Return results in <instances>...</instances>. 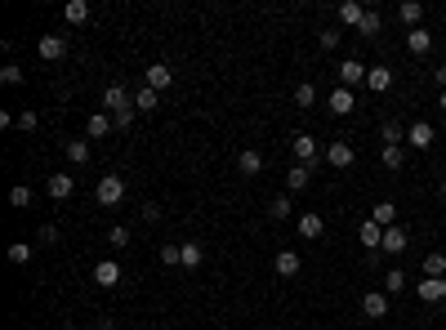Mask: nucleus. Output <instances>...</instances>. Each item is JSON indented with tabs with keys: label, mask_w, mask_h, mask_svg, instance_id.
Returning <instances> with one entry per match:
<instances>
[{
	"label": "nucleus",
	"mask_w": 446,
	"mask_h": 330,
	"mask_svg": "<svg viewBox=\"0 0 446 330\" xmlns=\"http://www.w3.org/2000/svg\"><path fill=\"white\" fill-rule=\"evenodd\" d=\"M125 201V178L121 174H103L99 178V205H121Z\"/></svg>",
	"instance_id": "obj_1"
},
{
	"label": "nucleus",
	"mask_w": 446,
	"mask_h": 330,
	"mask_svg": "<svg viewBox=\"0 0 446 330\" xmlns=\"http://www.w3.org/2000/svg\"><path fill=\"white\" fill-rule=\"evenodd\" d=\"M326 161L335 165V169H348L357 161V152H353V143L348 138H335V143H326Z\"/></svg>",
	"instance_id": "obj_2"
},
{
	"label": "nucleus",
	"mask_w": 446,
	"mask_h": 330,
	"mask_svg": "<svg viewBox=\"0 0 446 330\" xmlns=\"http://www.w3.org/2000/svg\"><path fill=\"white\" fill-rule=\"evenodd\" d=\"M103 107L116 116V112H130V107H134V99H130L125 85H108V90H103Z\"/></svg>",
	"instance_id": "obj_3"
},
{
	"label": "nucleus",
	"mask_w": 446,
	"mask_h": 330,
	"mask_svg": "<svg viewBox=\"0 0 446 330\" xmlns=\"http://www.w3.org/2000/svg\"><path fill=\"white\" fill-rule=\"evenodd\" d=\"M335 76H339V85H344V90H353V85H362V81H366V68H362L357 59H344V63L335 68Z\"/></svg>",
	"instance_id": "obj_4"
},
{
	"label": "nucleus",
	"mask_w": 446,
	"mask_h": 330,
	"mask_svg": "<svg viewBox=\"0 0 446 330\" xmlns=\"http://www.w3.org/2000/svg\"><path fill=\"white\" fill-rule=\"evenodd\" d=\"M290 152H295V165H312L317 161V143H312V134H295L290 138Z\"/></svg>",
	"instance_id": "obj_5"
},
{
	"label": "nucleus",
	"mask_w": 446,
	"mask_h": 330,
	"mask_svg": "<svg viewBox=\"0 0 446 330\" xmlns=\"http://www.w3.org/2000/svg\"><path fill=\"white\" fill-rule=\"evenodd\" d=\"M362 313L379 322V317H388V290H371V295H362Z\"/></svg>",
	"instance_id": "obj_6"
},
{
	"label": "nucleus",
	"mask_w": 446,
	"mask_h": 330,
	"mask_svg": "<svg viewBox=\"0 0 446 330\" xmlns=\"http://www.w3.org/2000/svg\"><path fill=\"white\" fill-rule=\"evenodd\" d=\"M415 290H420L424 304H442V299H446V277H424Z\"/></svg>",
	"instance_id": "obj_7"
},
{
	"label": "nucleus",
	"mask_w": 446,
	"mask_h": 330,
	"mask_svg": "<svg viewBox=\"0 0 446 330\" xmlns=\"http://www.w3.org/2000/svg\"><path fill=\"white\" fill-rule=\"evenodd\" d=\"M406 143L420 147V152H424V147H433V125H429V121H415V125H406Z\"/></svg>",
	"instance_id": "obj_8"
},
{
	"label": "nucleus",
	"mask_w": 446,
	"mask_h": 330,
	"mask_svg": "<svg viewBox=\"0 0 446 330\" xmlns=\"http://www.w3.org/2000/svg\"><path fill=\"white\" fill-rule=\"evenodd\" d=\"M36 50H41V59L59 63L63 54H68V36H41V45H36Z\"/></svg>",
	"instance_id": "obj_9"
},
{
	"label": "nucleus",
	"mask_w": 446,
	"mask_h": 330,
	"mask_svg": "<svg viewBox=\"0 0 446 330\" xmlns=\"http://www.w3.org/2000/svg\"><path fill=\"white\" fill-rule=\"evenodd\" d=\"M379 250H384V254H402V250H406V228H397V223H393V228H384Z\"/></svg>",
	"instance_id": "obj_10"
},
{
	"label": "nucleus",
	"mask_w": 446,
	"mask_h": 330,
	"mask_svg": "<svg viewBox=\"0 0 446 330\" xmlns=\"http://www.w3.org/2000/svg\"><path fill=\"white\" fill-rule=\"evenodd\" d=\"M330 112H335V116H348V112H357V99H353V90H344V85H339V90L330 94Z\"/></svg>",
	"instance_id": "obj_11"
},
{
	"label": "nucleus",
	"mask_w": 446,
	"mask_h": 330,
	"mask_svg": "<svg viewBox=\"0 0 446 330\" xmlns=\"http://www.w3.org/2000/svg\"><path fill=\"white\" fill-rule=\"evenodd\" d=\"M406 50H411V54H420V59H424V54L433 50V36L424 32V27H411V32H406Z\"/></svg>",
	"instance_id": "obj_12"
},
{
	"label": "nucleus",
	"mask_w": 446,
	"mask_h": 330,
	"mask_svg": "<svg viewBox=\"0 0 446 330\" xmlns=\"http://www.w3.org/2000/svg\"><path fill=\"white\" fill-rule=\"evenodd\" d=\"M321 232H326V219H321V214H299V237H308V241H317Z\"/></svg>",
	"instance_id": "obj_13"
},
{
	"label": "nucleus",
	"mask_w": 446,
	"mask_h": 330,
	"mask_svg": "<svg viewBox=\"0 0 446 330\" xmlns=\"http://www.w3.org/2000/svg\"><path fill=\"white\" fill-rule=\"evenodd\" d=\"M170 81H174V72H170L165 68V63H152V68H148V90H170Z\"/></svg>",
	"instance_id": "obj_14"
},
{
	"label": "nucleus",
	"mask_w": 446,
	"mask_h": 330,
	"mask_svg": "<svg viewBox=\"0 0 446 330\" xmlns=\"http://www.w3.org/2000/svg\"><path fill=\"white\" fill-rule=\"evenodd\" d=\"M366 85H371L375 94H384L388 85H393V68H384V63H379V68H366Z\"/></svg>",
	"instance_id": "obj_15"
},
{
	"label": "nucleus",
	"mask_w": 446,
	"mask_h": 330,
	"mask_svg": "<svg viewBox=\"0 0 446 330\" xmlns=\"http://www.w3.org/2000/svg\"><path fill=\"white\" fill-rule=\"evenodd\" d=\"M94 281H99V286H116V281H121V268L112 259H99V263H94Z\"/></svg>",
	"instance_id": "obj_16"
},
{
	"label": "nucleus",
	"mask_w": 446,
	"mask_h": 330,
	"mask_svg": "<svg viewBox=\"0 0 446 330\" xmlns=\"http://www.w3.org/2000/svg\"><path fill=\"white\" fill-rule=\"evenodd\" d=\"M402 138H406V130L397 125V121H384V125H379V147H402Z\"/></svg>",
	"instance_id": "obj_17"
},
{
	"label": "nucleus",
	"mask_w": 446,
	"mask_h": 330,
	"mask_svg": "<svg viewBox=\"0 0 446 330\" xmlns=\"http://www.w3.org/2000/svg\"><path fill=\"white\" fill-rule=\"evenodd\" d=\"M63 152H68L72 165H85V161H90V138H68V143H63Z\"/></svg>",
	"instance_id": "obj_18"
},
{
	"label": "nucleus",
	"mask_w": 446,
	"mask_h": 330,
	"mask_svg": "<svg viewBox=\"0 0 446 330\" xmlns=\"http://www.w3.org/2000/svg\"><path fill=\"white\" fill-rule=\"evenodd\" d=\"M72 187H76V178H72V174H54L50 183H45V192H50L54 201H63V196H72Z\"/></svg>",
	"instance_id": "obj_19"
},
{
	"label": "nucleus",
	"mask_w": 446,
	"mask_h": 330,
	"mask_svg": "<svg viewBox=\"0 0 446 330\" xmlns=\"http://www.w3.org/2000/svg\"><path fill=\"white\" fill-rule=\"evenodd\" d=\"M357 237H362V246H366V250H379V241H384V228H379L375 219H366L362 228H357Z\"/></svg>",
	"instance_id": "obj_20"
},
{
	"label": "nucleus",
	"mask_w": 446,
	"mask_h": 330,
	"mask_svg": "<svg viewBox=\"0 0 446 330\" xmlns=\"http://www.w3.org/2000/svg\"><path fill=\"white\" fill-rule=\"evenodd\" d=\"M308 183H312V165H290V174H286V187H290V192H303Z\"/></svg>",
	"instance_id": "obj_21"
},
{
	"label": "nucleus",
	"mask_w": 446,
	"mask_h": 330,
	"mask_svg": "<svg viewBox=\"0 0 446 330\" xmlns=\"http://www.w3.org/2000/svg\"><path fill=\"white\" fill-rule=\"evenodd\" d=\"M362 18H366V9L357 5V0H344V5H339V23L344 27H362Z\"/></svg>",
	"instance_id": "obj_22"
},
{
	"label": "nucleus",
	"mask_w": 446,
	"mask_h": 330,
	"mask_svg": "<svg viewBox=\"0 0 446 330\" xmlns=\"http://www.w3.org/2000/svg\"><path fill=\"white\" fill-rule=\"evenodd\" d=\"M236 169H241V174H259V169H263V156L254 152V147H241V156H236Z\"/></svg>",
	"instance_id": "obj_23"
},
{
	"label": "nucleus",
	"mask_w": 446,
	"mask_h": 330,
	"mask_svg": "<svg viewBox=\"0 0 446 330\" xmlns=\"http://www.w3.org/2000/svg\"><path fill=\"white\" fill-rule=\"evenodd\" d=\"M277 277H299V254L295 250H277Z\"/></svg>",
	"instance_id": "obj_24"
},
{
	"label": "nucleus",
	"mask_w": 446,
	"mask_h": 330,
	"mask_svg": "<svg viewBox=\"0 0 446 330\" xmlns=\"http://www.w3.org/2000/svg\"><path fill=\"white\" fill-rule=\"evenodd\" d=\"M371 219L379 223V228H393V223H397V205L393 201H379L375 210H371Z\"/></svg>",
	"instance_id": "obj_25"
},
{
	"label": "nucleus",
	"mask_w": 446,
	"mask_h": 330,
	"mask_svg": "<svg viewBox=\"0 0 446 330\" xmlns=\"http://www.w3.org/2000/svg\"><path fill=\"white\" fill-rule=\"evenodd\" d=\"M112 125H116V121H112L108 112H94V116H90V138H103Z\"/></svg>",
	"instance_id": "obj_26"
},
{
	"label": "nucleus",
	"mask_w": 446,
	"mask_h": 330,
	"mask_svg": "<svg viewBox=\"0 0 446 330\" xmlns=\"http://www.w3.org/2000/svg\"><path fill=\"white\" fill-rule=\"evenodd\" d=\"M63 18H68V23H85V18H90V5H85V0H68V5H63Z\"/></svg>",
	"instance_id": "obj_27"
},
{
	"label": "nucleus",
	"mask_w": 446,
	"mask_h": 330,
	"mask_svg": "<svg viewBox=\"0 0 446 330\" xmlns=\"http://www.w3.org/2000/svg\"><path fill=\"white\" fill-rule=\"evenodd\" d=\"M397 14H402V23H411V27H424V5H415V0H406V5L397 9Z\"/></svg>",
	"instance_id": "obj_28"
},
{
	"label": "nucleus",
	"mask_w": 446,
	"mask_h": 330,
	"mask_svg": "<svg viewBox=\"0 0 446 330\" xmlns=\"http://www.w3.org/2000/svg\"><path fill=\"white\" fill-rule=\"evenodd\" d=\"M156 103H161V94H156V90H148V85L134 94V107H139V112H156Z\"/></svg>",
	"instance_id": "obj_29"
},
{
	"label": "nucleus",
	"mask_w": 446,
	"mask_h": 330,
	"mask_svg": "<svg viewBox=\"0 0 446 330\" xmlns=\"http://www.w3.org/2000/svg\"><path fill=\"white\" fill-rule=\"evenodd\" d=\"M379 27H384V18H379L375 9H366V18H362V27H357V32H362L366 41H371V36H379Z\"/></svg>",
	"instance_id": "obj_30"
},
{
	"label": "nucleus",
	"mask_w": 446,
	"mask_h": 330,
	"mask_svg": "<svg viewBox=\"0 0 446 330\" xmlns=\"http://www.w3.org/2000/svg\"><path fill=\"white\" fill-rule=\"evenodd\" d=\"M295 103H299V107H312V103H317V85H312V81L295 85Z\"/></svg>",
	"instance_id": "obj_31"
},
{
	"label": "nucleus",
	"mask_w": 446,
	"mask_h": 330,
	"mask_svg": "<svg viewBox=\"0 0 446 330\" xmlns=\"http://www.w3.org/2000/svg\"><path fill=\"white\" fill-rule=\"evenodd\" d=\"M201 263H205V250L196 246V241H187L183 246V268H201Z\"/></svg>",
	"instance_id": "obj_32"
},
{
	"label": "nucleus",
	"mask_w": 446,
	"mask_h": 330,
	"mask_svg": "<svg viewBox=\"0 0 446 330\" xmlns=\"http://www.w3.org/2000/svg\"><path fill=\"white\" fill-rule=\"evenodd\" d=\"M424 277H446V254H429L424 259Z\"/></svg>",
	"instance_id": "obj_33"
},
{
	"label": "nucleus",
	"mask_w": 446,
	"mask_h": 330,
	"mask_svg": "<svg viewBox=\"0 0 446 330\" xmlns=\"http://www.w3.org/2000/svg\"><path fill=\"white\" fill-rule=\"evenodd\" d=\"M32 246H27V241H14V246H9V263H32Z\"/></svg>",
	"instance_id": "obj_34"
},
{
	"label": "nucleus",
	"mask_w": 446,
	"mask_h": 330,
	"mask_svg": "<svg viewBox=\"0 0 446 330\" xmlns=\"http://www.w3.org/2000/svg\"><path fill=\"white\" fill-rule=\"evenodd\" d=\"M379 156H384V165H388V169H402V161H406L402 147H379Z\"/></svg>",
	"instance_id": "obj_35"
},
{
	"label": "nucleus",
	"mask_w": 446,
	"mask_h": 330,
	"mask_svg": "<svg viewBox=\"0 0 446 330\" xmlns=\"http://www.w3.org/2000/svg\"><path fill=\"white\" fill-rule=\"evenodd\" d=\"M384 290H388V295H397V290H406V272H402V268H393V272H388V277H384Z\"/></svg>",
	"instance_id": "obj_36"
},
{
	"label": "nucleus",
	"mask_w": 446,
	"mask_h": 330,
	"mask_svg": "<svg viewBox=\"0 0 446 330\" xmlns=\"http://www.w3.org/2000/svg\"><path fill=\"white\" fill-rule=\"evenodd\" d=\"M9 205H18V210H23V205H32V187H27V183H18L14 192H9Z\"/></svg>",
	"instance_id": "obj_37"
},
{
	"label": "nucleus",
	"mask_w": 446,
	"mask_h": 330,
	"mask_svg": "<svg viewBox=\"0 0 446 330\" xmlns=\"http://www.w3.org/2000/svg\"><path fill=\"white\" fill-rule=\"evenodd\" d=\"M0 81L5 85H23V68H18V63H5V68H0Z\"/></svg>",
	"instance_id": "obj_38"
},
{
	"label": "nucleus",
	"mask_w": 446,
	"mask_h": 330,
	"mask_svg": "<svg viewBox=\"0 0 446 330\" xmlns=\"http://www.w3.org/2000/svg\"><path fill=\"white\" fill-rule=\"evenodd\" d=\"M161 263H165V268L183 263V246H161Z\"/></svg>",
	"instance_id": "obj_39"
},
{
	"label": "nucleus",
	"mask_w": 446,
	"mask_h": 330,
	"mask_svg": "<svg viewBox=\"0 0 446 330\" xmlns=\"http://www.w3.org/2000/svg\"><path fill=\"white\" fill-rule=\"evenodd\" d=\"M36 125H41V116H36L32 107H27V112H18V130H27V134H32Z\"/></svg>",
	"instance_id": "obj_40"
},
{
	"label": "nucleus",
	"mask_w": 446,
	"mask_h": 330,
	"mask_svg": "<svg viewBox=\"0 0 446 330\" xmlns=\"http://www.w3.org/2000/svg\"><path fill=\"white\" fill-rule=\"evenodd\" d=\"M339 41H344V36H339L335 27H326V32H321V50H339Z\"/></svg>",
	"instance_id": "obj_41"
},
{
	"label": "nucleus",
	"mask_w": 446,
	"mask_h": 330,
	"mask_svg": "<svg viewBox=\"0 0 446 330\" xmlns=\"http://www.w3.org/2000/svg\"><path fill=\"white\" fill-rule=\"evenodd\" d=\"M108 241H112L116 250H121V246H130V228H112V232H108Z\"/></svg>",
	"instance_id": "obj_42"
},
{
	"label": "nucleus",
	"mask_w": 446,
	"mask_h": 330,
	"mask_svg": "<svg viewBox=\"0 0 446 330\" xmlns=\"http://www.w3.org/2000/svg\"><path fill=\"white\" fill-rule=\"evenodd\" d=\"M272 214H277V219H290V196H277V201H272Z\"/></svg>",
	"instance_id": "obj_43"
},
{
	"label": "nucleus",
	"mask_w": 446,
	"mask_h": 330,
	"mask_svg": "<svg viewBox=\"0 0 446 330\" xmlns=\"http://www.w3.org/2000/svg\"><path fill=\"white\" fill-rule=\"evenodd\" d=\"M143 219H148V223H161V205H156V201L143 205Z\"/></svg>",
	"instance_id": "obj_44"
},
{
	"label": "nucleus",
	"mask_w": 446,
	"mask_h": 330,
	"mask_svg": "<svg viewBox=\"0 0 446 330\" xmlns=\"http://www.w3.org/2000/svg\"><path fill=\"white\" fill-rule=\"evenodd\" d=\"M41 241H45V246H50V241H59V228H54V223H45V228H41Z\"/></svg>",
	"instance_id": "obj_45"
},
{
	"label": "nucleus",
	"mask_w": 446,
	"mask_h": 330,
	"mask_svg": "<svg viewBox=\"0 0 446 330\" xmlns=\"http://www.w3.org/2000/svg\"><path fill=\"white\" fill-rule=\"evenodd\" d=\"M112 121H116V130H125L130 121H134V107H130V112H116V116H112Z\"/></svg>",
	"instance_id": "obj_46"
},
{
	"label": "nucleus",
	"mask_w": 446,
	"mask_h": 330,
	"mask_svg": "<svg viewBox=\"0 0 446 330\" xmlns=\"http://www.w3.org/2000/svg\"><path fill=\"white\" fill-rule=\"evenodd\" d=\"M433 81H438L442 90H446V68H433Z\"/></svg>",
	"instance_id": "obj_47"
},
{
	"label": "nucleus",
	"mask_w": 446,
	"mask_h": 330,
	"mask_svg": "<svg viewBox=\"0 0 446 330\" xmlns=\"http://www.w3.org/2000/svg\"><path fill=\"white\" fill-rule=\"evenodd\" d=\"M438 107H442V112H446V90H442V99H438Z\"/></svg>",
	"instance_id": "obj_48"
},
{
	"label": "nucleus",
	"mask_w": 446,
	"mask_h": 330,
	"mask_svg": "<svg viewBox=\"0 0 446 330\" xmlns=\"http://www.w3.org/2000/svg\"><path fill=\"white\" fill-rule=\"evenodd\" d=\"M442 201H446V183H442Z\"/></svg>",
	"instance_id": "obj_49"
},
{
	"label": "nucleus",
	"mask_w": 446,
	"mask_h": 330,
	"mask_svg": "<svg viewBox=\"0 0 446 330\" xmlns=\"http://www.w3.org/2000/svg\"><path fill=\"white\" fill-rule=\"evenodd\" d=\"M442 23H446V9H442Z\"/></svg>",
	"instance_id": "obj_50"
},
{
	"label": "nucleus",
	"mask_w": 446,
	"mask_h": 330,
	"mask_svg": "<svg viewBox=\"0 0 446 330\" xmlns=\"http://www.w3.org/2000/svg\"><path fill=\"white\" fill-rule=\"evenodd\" d=\"M442 45H446V36H442Z\"/></svg>",
	"instance_id": "obj_51"
},
{
	"label": "nucleus",
	"mask_w": 446,
	"mask_h": 330,
	"mask_svg": "<svg viewBox=\"0 0 446 330\" xmlns=\"http://www.w3.org/2000/svg\"><path fill=\"white\" fill-rule=\"evenodd\" d=\"M68 330H76V326H68Z\"/></svg>",
	"instance_id": "obj_52"
}]
</instances>
